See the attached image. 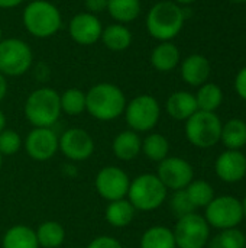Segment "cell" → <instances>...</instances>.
<instances>
[{
	"label": "cell",
	"mask_w": 246,
	"mask_h": 248,
	"mask_svg": "<svg viewBox=\"0 0 246 248\" xmlns=\"http://www.w3.org/2000/svg\"><path fill=\"white\" fill-rule=\"evenodd\" d=\"M126 103L123 90L113 83H97L86 92V112L100 122H112L120 118Z\"/></svg>",
	"instance_id": "obj_1"
},
{
	"label": "cell",
	"mask_w": 246,
	"mask_h": 248,
	"mask_svg": "<svg viewBox=\"0 0 246 248\" xmlns=\"http://www.w3.org/2000/svg\"><path fill=\"white\" fill-rule=\"evenodd\" d=\"M186 20V13L180 4L171 0L155 3L146 15V31L148 33L159 41H173L181 32Z\"/></svg>",
	"instance_id": "obj_2"
},
{
	"label": "cell",
	"mask_w": 246,
	"mask_h": 248,
	"mask_svg": "<svg viewBox=\"0 0 246 248\" xmlns=\"http://www.w3.org/2000/svg\"><path fill=\"white\" fill-rule=\"evenodd\" d=\"M23 112L33 128H52L62 113L59 93L52 87L35 89L26 97Z\"/></svg>",
	"instance_id": "obj_3"
},
{
	"label": "cell",
	"mask_w": 246,
	"mask_h": 248,
	"mask_svg": "<svg viewBox=\"0 0 246 248\" xmlns=\"http://www.w3.org/2000/svg\"><path fill=\"white\" fill-rule=\"evenodd\" d=\"M22 22L28 33L35 38L46 39L61 29L62 16L59 9L48 0H32L25 6Z\"/></svg>",
	"instance_id": "obj_4"
},
{
	"label": "cell",
	"mask_w": 246,
	"mask_h": 248,
	"mask_svg": "<svg viewBox=\"0 0 246 248\" xmlns=\"http://www.w3.org/2000/svg\"><path fill=\"white\" fill-rule=\"evenodd\" d=\"M168 190L157 174L144 173L130 180L126 199L136 211L152 212L164 205Z\"/></svg>",
	"instance_id": "obj_5"
},
{
	"label": "cell",
	"mask_w": 246,
	"mask_h": 248,
	"mask_svg": "<svg viewBox=\"0 0 246 248\" xmlns=\"http://www.w3.org/2000/svg\"><path fill=\"white\" fill-rule=\"evenodd\" d=\"M222 125L216 112L197 110L186 121V137L197 148H212L220 141Z\"/></svg>",
	"instance_id": "obj_6"
},
{
	"label": "cell",
	"mask_w": 246,
	"mask_h": 248,
	"mask_svg": "<svg viewBox=\"0 0 246 248\" xmlns=\"http://www.w3.org/2000/svg\"><path fill=\"white\" fill-rule=\"evenodd\" d=\"M128 129H132L138 134L151 132L161 118L159 102L151 94H139L126 103L123 112Z\"/></svg>",
	"instance_id": "obj_7"
},
{
	"label": "cell",
	"mask_w": 246,
	"mask_h": 248,
	"mask_svg": "<svg viewBox=\"0 0 246 248\" xmlns=\"http://www.w3.org/2000/svg\"><path fill=\"white\" fill-rule=\"evenodd\" d=\"M33 52L28 42L19 38L0 41V74L4 77H20L30 70Z\"/></svg>",
	"instance_id": "obj_8"
},
{
	"label": "cell",
	"mask_w": 246,
	"mask_h": 248,
	"mask_svg": "<svg viewBox=\"0 0 246 248\" xmlns=\"http://www.w3.org/2000/svg\"><path fill=\"white\" fill-rule=\"evenodd\" d=\"M173 234L177 248H204L209 243L210 225L204 217L193 212L177 219Z\"/></svg>",
	"instance_id": "obj_9"
},
{
	"label": "cell",
	"mask_w": 246,
	"mask_h": 248,
	"mask_svg": "<svg viewBox=\"0 0 246 248\" xmlns=\"http://www.w3.org/2000/svg\"><path fill=\"white\" fill-rule=\"evenodd\" d=\"M204 219L217 230L236 228L244 219L242 203L235 196H217L207 206Z\"/></svg>",
	"instance_id": "obj_10"
},
{
	"label": "cell",
	"mask_w": 246,
	"mask_h": 248,
	"mask_svg": "<svg viewBox=\"0 0 246 248\" xmlns=\"http://www.w3.org/2000/svg\"><path fill=\"white\" fill-rule=\"evenodd\" d=\"M130 177L117 166H106L99 170L94 179V187L99 196L107 202L125 199L128 196Z\"/></svg>",
	"instance_id": "obj_11"
},
{
	"label": "cell",
	"mask_w": 246,
	"mask_h": 248,
	"mask_svg": "<svg viewBox=\"0 0 246 248\" xmlns=\"http://www.w3.org/2000/svg\"><path fill=\"white\" fill-rule=\"evenodd\" d=\"M96 150V144L90 132L83 128H68L59 137V151L71 163L88 160Z\"/></svg>",
	"instance_id": "obj_12"
},
{
	"label": "cell",
	"mask_w": 246,
	"mask_h": 248,
	"mask_svg": "<svg viewBox=\"0 0 246 248\" xmlns=\"http://www.w3.org/2000/svg\"><path fill=\"white\" fill-rule=\"evenodd\" d=\"M26 154L38 163L48 161L59 151V137L52 128H32L25 138Z\"/></svg>",
	"instance_id": "obj_13"
},
{
	"label": "cell",
	"mask_w": 246,
	"mask_h": 248,
	"mask_svg": "<svg viewBox=\"0 0 246 248\" xmlns=\"http://www.w3.org/2000/svg\"><path fill=\"white\" fill-rule=\"evenodd\" d=\"M157 176L167 187V190L175 192L186 189L193 182L194 171L187 160L168 155L165 160L158 163Z\"/></svg>",
	"instance_id": "obj_14"
},
{
	"label": "cell",
	"mask_w": 246,
	"mask_h": 248,
	"mask_svg": "<svg viewBox=\"0 0 246 248\" xmlns=\"http://www.w3.org/2000/svg\"><path fill=\"white\" fill-rule=\"evenodd\" d=\"M103 25L97 15L88 12H80L71 17L68 23V33L71 39L78 45H93L100 41Z\"/></svg>",
	"instance_id": "obj_15"
},
{
	"label": "cell",
	"mask_w": 246,
	"mask_h": 248,
	"mask_svg": "<svg viewBox=\"0 0 246 248\" xmlns=\"http://www.w3.org/2000/svg\"><path fill=\"white\" fill-rule=\"evenodd\" d=\"M216 174L226 183L241 182L246 176V157L241 150H226L216 160Z\"/></svg>",
	"instance_id": "obj_16"
},
{
	"label": "cell",
	"mask_w": 246,
	"mask_h": 248,
	"mask_svg": "<svg viewBox=\"0 0 246 248\" xmlns=\"http://www.w3.org/2000/svg\"><path fill=\"white\" fill-rule=\"evenodd\" d=\"M112 153L120 161H133L142 153V138L132 129L119 132L112 141Z\"/></svg>",
	"instance_id": "obj_17"
},
{
	"label": "cell",
	"mask_w": 246,
	"mask_h": 248,
	"mask_svg": "<svg viewBox=\"0 0 246 248\" xmlns=\"http://www.w3.org/2000/svg\"><path fill=\"white\" fill-rule=\"evenodd\" d=\"M210 70V62L204 55L191 54L181 62V78L193 87H200L207 83Z\"/></svg>",
	"instance_id": "obj_18"
},
{
	"label": "cell",
	"mask_w": 246,
	"mask_h": 248,
	"mask_svg": "<svg viewBox=\"0 0 246 248\" xmlns=\"http://www.w3.org/2000/svg\"><path fill=\"white\" fill-rule=\"evenodd\" d=\"M165 110L175 121H187L191 115H194L199 110L196 96L184 90L174 92L167 99Z\"/></svg>",
	"instance_id": "obj_19"
},
{
	"label": "cell",
	"mask_w": 246,
	"mask_h": 248,
	"mask_svg": "<svg viewBox=\"0 0 246 248\" xmlns=\"http://www.w3.org/2000/svg\"><path fill=\"white\" fill-rule=\"evenodd\" d=\"M180 49L171 41L159 42L151 52V64L157 71L168 73L180 64Z\"/></svg>",
	"instance_id": "obj_20"
},
{
	"label": "cell",
	"mask_w": 246,
	"mask_h": 248,
	"mask_svg": "<svg viewBox=\"0 0 246 248\" xmlns=\"http://www.w3.org/2000/svg\"><path fill=\"white\" fill-rule=\"evenodd\" d=\"M132 32L130 29L123 23H110L106 28H103L100 41L104 44V46L115 52L126 51L132 45Z\"/></svg>",
	"instance_id": "obj_21"
},
{
	"label": "cell",
	"mask_w": 246,
	"mask_h": 248,
	"mask_svg": "<svg viewBox=\"0 0 246 248\" xmlns=\"http://www.w3.org/2000/svg\"><path fill=\"white\" fill-rule=\"evenodd\" d=\"M135 214H136V209L125 198V199L109 202L104 211V218L107 224L113 228H126L135 219Z\"/></svg>",
	"instance_id": "obj_22"
},
{
	"label": "cell",
	"mask_w": 246,
	"mask_h": 248,
	"mask_svg": "<svg viewBox=\"0 0 246 248\" xmlns=\"http://www.w3.org/2000/svg\"><path fill=\"white\" fill-rule=\"evenodd\" d=\"M3 248H39L36 232L33 228L28 225H13L10 227L3 238H1Z\"/></svg>",
	"instance_id": "obj_23"
},
{
	"label": "cell",
	"mask_w": 246,
	"mask_h": 248,
	"mask_svg": "<svg viewBox=\"0 0 246 248\" xmlns=\"http://www.w3.org/2000/svg\"><path fill=\"white\" fill-rule=\"evenodd\" d=\"M141 0H107V12L117 23H130L141 15Z\"/></svg>",
	"instance_id": "obj_24"
},
{
	"label": "cell",
	"mask_w": 246,
	"mask_h": 248,
	"mask_svg": "<svg viewBox=\"0 0 246 248\" xmlns=\"http://www.w3.org/2000/svg\"><path fill=\"white\" fill-rule=\"evenodd\" d=\"M39 248H59L65 241V230L57 221H45L35 230Z\"/></svg>",
	"instance_id": "obj_25"
},
{
	"label": "cell",
	"mask_w": 246,
	"mask_h": 248,
	"mask_svg": "<svg viewBox=\"0 0 246 248\" xmlns=\"http://www.w3.org/2000/svg\"><path fill=\"white\" fill-rule=\"evenodd\" d=\"M220 141L228 150H241L246 145V122L233 118L222 125Z\"/></svg>",
	"instance_id": "obj_26"
},
{
	"label": "cell",
	"mask_w": 246,
	"mask_h": 248,
	"mask_svg": "<svg viewBox=\"0 0 246 248\" xmlns=\"http://www.w3.org/2000/svg\"><path fill=\"white\" fill-rule=\"evenodd\" d=\"M139 248H177L173 230L164 225L148 228L141 237Z\"/></svg>",
	"instance_id": "obj_27"
},
{
	"label": "cell",
	"mask_w": 246,
	"mask_h": 248,
	"mask_svg": "<svg viewBox=\"0 0 246 248\" xmlns=\"http://www.w3.org/2000/svg\"><path fill=\"white\" fill-rule=\"evenodd\" d=\"M142 154L154 163H161L170 154V142L159 132H149L142 140Z\"/></svg>",
	"instance_id": "obj_28"
},
{
	"label": "cell",
	"mask_w": 246,
	"mask_h": 248,
	"mask_svg": "<svg viewBox=\"0 0 246 248\" xmlns=\"http://www.w3.org/2000/svg\"><path fill=\"white\" fill-rule=\"evenodd\" d=\"M196 96L199 110L204 112H216L223 102V92L215 83H204L199 87Z\"/></svg>",
	"instance_id": "obj_29"
},
{
	"label": "cell",
	"mask_w": 246,
	"mask_h": 248,
	"mask_svg": "<svg viewBox=\"0 0 246 248\" xmlns=\"http://www.w3.org/2000/svg\"><path fill=\"white\" fill-rule=\"evenodd\" d=\"M61 112L68 116H78L86 112V92L78 87H70L59 94Z\"/></svg>",
	"instance_id": "obj_30"
},
{
	"label": "cell",
	"mask_w": 246,
	"mask_h": 248,
	"mask_svg": "<svg viewBox=\"0 0 246 248\" xmlns=\"http://www.w3.org/2000/svg\"><path fill=\"white\" fill-rule=\"evenodd\" d=\"M186 193L196 209L206 208L215 199V190L212 185L204 180H193L186 187Z\"/></svg>",
	"instance_id": "obj_31"
},
{
	"label": "cell",
	"mask_w": 246,
	"mask_h": 248,
	"mask_svg": "<svg viewBox=\"0 0 246 248\" xmlns=\"http://www.w3.org/2000/svg\"><path fill=\"white\" fill-rule=\"evenodd\" d=\"M246 237L238 228L223 230L219 235H216L209 247L210 248H245Z\"/></svg>",
	"instance_id": "obj_32"
},
{
	"label": "cell",
	"mask_w": 246,
	"mask_h": 248,
	"mask_svg": "<svg viewBox=\"0 0 246 248\" xmlns=\"http://www.w3.org/2000/svg\"><path fill=\"white\" fill-rule=\"evenodd\" d=\"M22 145H23L22 137L14 129L6 128L4 131L0 132V154L3 157L14 155L16 153H19Z\"/></svg>",
	"instance_id": "obj_33"
},
{
	"label": "cell",
	"mask_w": 246,
	"mask_h": 248,
	"mask_svg": "<svg viewBox=\"0 0 246 248\" xmlns=\"http://www.w3.org/2000/svg\"><path fill=\"white\" fill-rule=\"evenodd\" d=\"M170 208H171L173 214L177 218L186 217V215L193 214L196 211V208L193 206V203L190 202V199H188V196L186 193V189L175 190L171 195V198H170Z\"/></svg>",
	"instance_id": "obj_34"
},
{
	"label": "cell",
	"mask_w": 246,
	"mask_h": 248,
	"mask_svg": "<svg viewBox=\"0 0 246 248\" xmlns=\"http://www.w3.org/2000/svg\"><path fill=\"white\" fill-rule=\"evenodd\" d=\"M87 248H123L122 243L110 235H99L96 238H93Z\"/></svg>",
	"instance_id": "obj_35"
},
{
	"label": "cell",
	"mask_w": 246,
	"mask_h": 248,
	"mask_svg": "<svg viewBox=\"0 0 246 248\" xmlns=\"http://www.w3.org/2000/svg\"><path fill=\"white\" fill-rule=\"evenodd\" d=\"M86 12L99 15L107 9V0H84Z\"/></svg>",
	"instance_id": "obj_36"
},
{
	"label": "cell",
	"mask_w": 246,
	"mask_h": 248,
	"mask_svg": "<svg viewBox=\"0 0 246 248\" xmlns=\"http://www.w3.org/2000/svg\"><path fill=\"white\" fill-rule=\"evenodd\" d=\"M235 90L239 94V97H242L246 100V67H244L235 78Z\"/></svg>",
	"instance_id": "obj_37"
},
{
	"label": "cell",
	"mask_w": 246,
	"mask_h": 248,
	"mask_svg": "<svg viewBox=\"0 0 246 248\" xmlns=\"http://www.w3.org/2000/svg\"><path fill=\"white\" fill-rule=\"evenodd\" d=\"M25 0H0V9H13L23 3Z\"/></svg>",
	"instance_id": "obj_38"
},
{
	"label": "cell",
	"mask_w": 246,
	"mask_h": 248,
	"mask_svg": "<svg viewBox=\"0 0 246 248\" xmlns=\"http://www.w3.org/2000/svg\"><path fill=\"white\" fill-rule=\"evenodd\" d=\"M7 94V80L3 74H0V103Z\"/></svg>",
	"instance_id": "obj_39"
},
{
	"label": "cell",
	"mask_w": 246,
	"mask_h": 248,
	"mask_svg": "<svg viewBox=\"0 0 246 248\" xmlns=\"http://www.w3.org/2000/svg\"><path fill=\"white\" fill-rule=\"evenodd\" d=\"M64 173H65L68 177L74 179V177H77L78 170H77V167H75L74 164H65V166H64Z\"/></svg>",
	"instance_id": "obj_40"
},
{
	"label": "cell",
	"mask_w": 246,
	"mask_h": 248,
	"mask_svg": "<svg viewBox=\"0 0 246 248\" xmlns=\"http://www.w3.org/2000/svg\"><path fill=\"white\" fill-rule=\"evenodd\" d=\"M6 125H7V119H6V115L4 112L0 109V132L6 129Z\"/></svg>",
	"instance_id": "obj_41"
},
{
	"label": "cell",
	"mask_w": 246,
	"mask_h": 248,
	"mask_svg": "<svg viewBox=\"0 0 246 248\" xmlns=\"http://www.w3.org/2000/svg\"><path fill=\"white\" fill-rule=\"evenodd\" d=\"M177 4H191V3H194V1H197V0H174Z\"/></svg>",
	"instance_id": "obj_42"
},
{
	"label": "cell",
	"mask_w": 246,
	"mask_h": 248,
	"mask_svg": "<svg viewBox=\"0 0 246 248\" xmlns=\"http://www.w3.org/2000/svg\"><path fill=\"white\" fill-rule=\"evenodd\" d=\"M242 203V211H244V218H246V196H245V199L241 202Z\"/></svg>",
	"instance_id": "obj_43"
},
{
	"label": "cell",
	"mask_w": 246,
	"mask_h": 248,
	"mask_svg": "<svg viewBox=\"0 0 246 248\" xmlns=\"http://www.w3.org/2000/svg\"><path fill=\"white\" fill-rule=\"evenodd\" d=\"M1 167H3V155L0 154V170H1Z\"/></svg>",
	"instance_id": "obj_44"
},
{
	"label": "cell",
	"mask_w": 246,
	"mask_h": 248,
	"mask_svg": "<svg viewBox=\"0 0 246 248\" xmlns=\"http://www.w3.org/2000/svg\"><path fill=\"white\" fill-rule=\"evenodd\" d=\"M3 39V31H1V26H0V41Z\"/></svg>",
	"instance_id": "obj_45"
},
{
	"label": "cell",
	"mask_w": 246,
	"mask_h": 248,
	"mask_svg": "<svg viewBox=\"0 0 246 248\" xmlns=\"http://www.w3.org/2000/svg\"><path fill=\"white\" fill-rule=\"evenodd\" d=\"M233 1H246V0H233Z\"/></svg>",
	"instance_id": "obj_46"
},
{
	"label": "cell",
	"mask_w": 246,
	"mask_h": 248,
	"mask_svg": "<svg viewBox=\"0 0 246 248\" xmlns=\"http://www.w3.org/2000/svg\"><path fill=\"white\" fill-rule=\"evenodd\" d=\"M245 248H246V246H245Z\"/></svg>",
	"instance_id": "obj_47"
}]
</instances>
